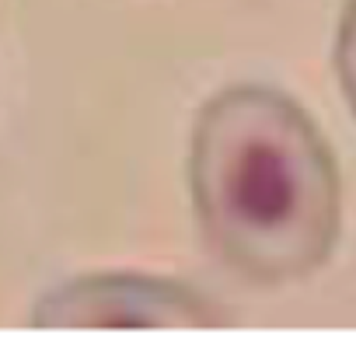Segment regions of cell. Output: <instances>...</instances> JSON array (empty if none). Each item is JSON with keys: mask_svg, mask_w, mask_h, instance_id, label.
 Listing matches in <instances>:
<instances>
[{"mask_svg": "<svg viewBox=\"0 0 356 356\" xmlns=\"http://www.w3.org/2000/svg\"><path fill=\"white\" fill-rule=\"evenodd\" d=\"M189 196L210 252L255 286L314 276L342 238L335 150L307 108L273 84H227L200 105Z\"/></svg>", "mask_w": 356, "mask_h": 356, "instance_id": "obj_1", "label": "cell"}, {"mask_svg": "<svg viewBox=\"0 0 356 356\" xmlns=\"http://www.w3.org/2000/svg\"><path fill=\"white\" fill-rule=\"evenodd\" d=\"M35 328H210L224 318L196 286L157 273H81L35 297Z\"/></svg>", "mask_w": 356, "mask_h": 356, "instance_id": "obj_2", "label": "cell"}, {"mask_svg": "<svg viewBox=\"0 0 356 356\" xmlns=\"http://www.w3.org/2000/svg\"><path fill=\"white\" fill-rule=\"evenodd\" d=\"M335 77H339V91L356 119V0H346L342 15H339V29H335Z\"/></svg>", "mask_w": 356, "mask_h": 356, "instance_id": "obj_3", "label": "cell"}]
</instances>
